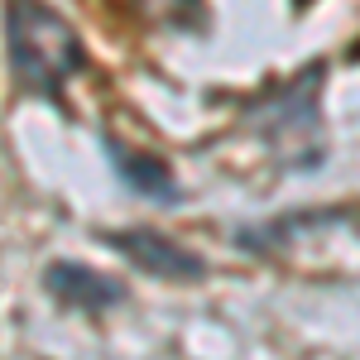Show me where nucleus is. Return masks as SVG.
Listing matches in <instances>:
<instances>
[{
    "instance_id": "nucleus-1",
    "label": "nucleus",
    "mask_w": 360,
    "mask_h": 360,
    "mask_svg": "<svg viewBox=\"0 0 360 360\" xmlns=\"http://www.w3.org/2000/svg\"><path fill=\"white\" fill-rule=\"evenodd\" d=\"M5 53L34 96H58L86 63L77 29L44 0H5Z\"/></svg>"
},
{
    "instance_id": "nucleus-2",
    "label": "nucleus",
    "mask_w": 360,
    "mask_h": 360,
    "mask_svg": "<svg viewBox=\"0 0 360 360\" xmlns=\"http://www.w3.org/2000/svg\"><path fill=\"white\" fill-rule=\"evenodd\" d=\"M111 245L130 264H139V269H149V274H159V278H202L207 274L202 255H193L178 240H168L164 231H120V236H111Z\"/></svg>"
},
{
    "instance_id": "nucleus-3",
    "label": "nucleus",
    "mask_w": 360,
    "mask_h": 360,
    "mask_svg": "<svg viewBox=\"0 0 360 360\" xmlns=\"http://www.w3.org/2000/svg\"><path fill=\"white\" fill-rule=\"evenodd\" d=\"M44 283H49L53 298H63L68 307H82V312H101V307H111V303L125 298V283L96 274V269H86L77 259H53L49 274H44Z\"/></svg>"
},
{
    "instance_id": "nucleus-4",
    "label": "nucleus",
    "mask_w": 360,
    "mask_h": 360,
    "mask_svg": "<svg viewBox=\"0 0 360 360\" xmlns=\"http://www.w3.org/2000/svg\"><path fill=\"white\" fill-rule=\"evenodd\" d=\"M111 164L115 173L135 188V193L154 197V202H178V183H173V173H168L164 159H154V154H139V149H125V144H115L111 139Z\"/></svg>"
}]
</instances>
